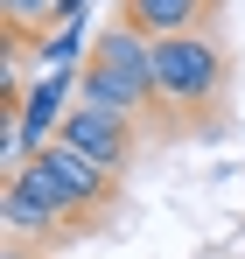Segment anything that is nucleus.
<instances>
[{"instance_id": "nucleus-1", "label": "nucleus", "mask_w": 245, "mask_h": 259, "mask_svg": "<svg viewBox=\"0 0 245 259\" xmlns=\"http://www.w3.org/2000/svg\"><path fill=\"white\" fill-rule=\"evenodd\" d=\"M224 91V49L210 42L203 28L189 35H154V105L175 112H203Z\"/></svg>"}, {"instance_id": "nucleus-2", "label": "nucleus", "mask_w": 245, "mask_h": 259, "mask_svg": "<svg viewBox=\"0 0 245 259\" xmlns=\"http://www.w3.org/2000/svg\"><path fill=\"white\" fill-rule=\"evenodd\" d=\"M56 140H70L77 154H91V161H105V168L119 175L126 161H133V112H105V105H70L63 112V133Z\"/></svg>"}, {"instance_id": "nucleus-3", "label": "nucleus", "mask_w": 245, "mask_h": 259, "mask_svg": "<svg viewBox=\"0 0 245 259\" xmlns=\"http://www.w3.org/2000/svg\"><path fill=\"white\" fill-rule=\"evenodd\" d=\"M28 161H35V168L49 175V182H56V189H63L84 217L98 210V203H112V182H119V175L105 168V161H91V154H77L70 140H49V147H35Z\"/></svg>"}, {"instance_id": "nucleus-4", "label": "nucleus", "mask_w": 245, "mask_h": 259, "mask_svg": "<svg viewBox=\"0 0 245 259\" xmlns=\"http://www.w3.org/2000/svg\"><path fill=\"white\" fill-rule=\"evenodd\" d=\"M77 98H84V105H105V112H147V105H154V84H133V77H119V70H105V63L84 56Z\"/></svg>"}, {"instance_id": "nucleus-5", "label": "nucleus", "mask_w": 245, "mask_h": 259, "mask_svg": "<svg viewBox=\"0 0 245 259\" xmlns=\"http://www.w3.org/2000/svg\"><path fill=\"white\" fill-rule=\"evenodd\" d=\"M0 217H7V238H49V231L63 224V217L49 210V203H42V196L28 189V182H21V175H7V196H0Z\"/></svg>"}, {"instance_id": "nucleus-6", "label": "nucleus", "mask_w": 245, "mask_h": 259, "mask_svg": "<svg viewBox=\"0 0 245 259\" xmlns=\"http://www.w3.org/2000/svg\"><path fill=\"white\" fill-rule=\"evenodd\" d=\"M126 14H133L147 35H189L210 14V0H126Z\"/></svg>"}, {"instance_id": "nucleus-7", "label": "nucleus", "mask_w": 245, "mask_h": 259, "mask_svg": "<svg viewBox=\"0 0 245 259\" xmlns=\"http://www.w3.org/2000/svg\"><path fill=\"white\" fill-rule=\"evenodd\" d=\"M91 28L84 21H63V28H49L35 42V56H42V70H84V56H91V42H84Z\"/></svg>"}, {"instance_id": "nucleus-8", "label": "nucleus", "mask_w": 245, "mask_h": 259, "mask_svg": "<svg viewBox=\"0 0 245 259\" xmlns=\"http://www.w3.org/2000/svg\"><path fill=\"white\" fill-rule=\"evenodd\" d=\"M56 7H63V0H0V14H7V42H21L28 28L49 35V28H56Z\"/></svg>"}, {"instance_id": "nucleus-9", "label": "nucleus", "mask_w": 245, "mask_h": 259, "mask_svg": "<svg viewBox=\"0 0 245 259\" xmlns=\"http://www.w3.org/2000/svg\"><path fill=\"white\" fill-rule=\"evenodd\" d=\"M0 259H28V252H21V245H14V238H7V252H0Z\"/></svg>"}]
</instances>
